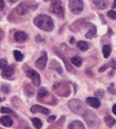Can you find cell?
I'll use <instances>...</instances> for the list:
<instances>
[{
  "label": "cell",
  "mask_w": 116,
  "mask_h": 129,
  "mask_svg": "<svg viewBox=\"0 0 116 129\" xmlns=\"http://www.w3.org/2000/svg\"><path fill=\"white\" fill-rule=\"evenodd\" d=\"M34 25L42 30L50 32L54 28V23L50 16L45 14H40L34 18Z\"/></svg>",
  "instance_id": "obj_1"
},
{
  "label": "cell",
  "mask_w": 116,
  "mask_h": 129,
  "mask_svg": "<svg viewBox=\"0 0 116 129\" xmlns=\"http://www.w3.org/2000/svg\"><path fill=\"white\" fill-rule=\"evenodd\" d=\"M84 4L82 0H69V10L74 14H79L82 12Z\"/></svg>",
  "instance_id": "obj_2"
},
{
  "label": "cell",
  "mask_w": 116,
  "mask_h": 129,
  "mask_svg": "<svg viewBox=\"0 0 116 129\" xmlns=\"http://www.w3.org/2000/svg\"><path fill=\"white\" fill-rule=\"evenodd\" d=\"M83 117L86 120L88 125L91 126V127H94V126H97L99 124V120H98L97 116L94 114V112H92L90 110L84 111Z\"/></svg>",
  "instance_id": "obj_3"
},
{
  "label": "cell",
  "mask_w": 116,
  "mask_h": 129,
  "mask_svg": "<svg viewBox=\"0 0 116 129\" xmlns=\"http://www.w3.org/2000/svg\"><path fill=\"white\" fill-rule=\"evenodd\" d=\"M53 90L58 93L59 95H62V96H68L70 93L69 87L64 82L56 83L53 86Z\"/></svg>",
  "instance_id": "obj_4"
},
{
  "label": "cell",
  "mask_w": 116,
  "mask_h": 129,
  "mask_svg": "<svg viewBox=\"0 0 116 129\" xmlns=\"http://www.w3.org/2000/svg\"><path fill=\"white\" fill-rule=\"evenodd\" d=\"M50 11L56 15L62 16L64 14V8L62 7L61 0H51Z\"/></svg>",
  "instance_id": "obj_5"
},
{
  "label": "cell",
  "mask_w": 116,
  "mask_h": 129,
  "mask_svg": "<svg viewBox=\"0 0 116 129\" xmlns=\"http://www.w3.org/2000/svg\"><path fill=\"white\" fill-rule=\"evenodd\" d=\"M69 108L70 109L74 112V113H76V114H83L82 113V110L85 111L83 108V104L82 102L79 100H76V99H72V100L69 102Z\"/></svg>",
  "instance_id": "obj_6"
},
{
  "label": "cell",
  "mask_w": 116,
  "mask_h": 129,
  "mask_svg": "<svg viewBox=\"0 0 116 129\" xmlns=\"http://www.w3.org/2000/svg\"><path fill=\"white\" fill-rule=\"evenodd\" d=\"M30 8H31V4L29 2H22L21 4H19L18 6L16 7V12L19 15H25L26 13H28L30 11Z\"/></svg>",
  "instance_id": "obj_7"
},
{
  "label": "cell",
  "mask_w": 116,
  "mask_h": 129,
  "mask_svg": "<svg viewBox=\"0 0 116 129\" xmlns=\"http://www.w3.org/2000/svg\"><path fill=\"white\" fill-rule=\"evenodd\" d=\"M26 75H27L29 78L32 80L34 86L39 87L41 85L40 75H39V73L36 72L35 70H28V71L26 72Z\"/></svg>",
  "instance_id": "obj_8"
},
{
  "label": "cell",
  "mask_w": 116,
  "mask_h": 129,
  "mask_svg": "<svg viewBox=\"0 0 116 129\" xmlns=\"http://www.w3.org/2000/svg\"><path fill=\"white\" fill-rule=\"evenodd\" d=\"M46 63H47V54L45 52H44L43 55L36 60L35 66L38 69H40V70H44L45 66H46Z\"/></svg>",
  "instance_id": "obj_9"
},
{
  "label": "cell",
  "mask_w": 116,
  "mask_h": 129,
  "mask_svg": "<svg viewBox=\"0 0 116 129\" xmlns=\"http://www.w3.org/2000/svg\"><path fill=\"white\" fill-rule=\"evenodd\" d=\"M14 74V66L11 65V66H7L2 70V77L3 78H11V76Z\"/></svg>",
  "instance_id": "obj_10"
},
{
  "label": "cell",
  "mask_w": 116,
  "mask_h": 129,
  "mask_svg": "<svg viewBox=\"0 0 116 129\" xmlns=\"http://www.w3.org/2000/svg\"><path fill=\"white\" fill-rule=\"evenodd\" d=\"M56 52H57V55H58L59 57H61L62 60H63V62H64V64H65V66H66V69H67V71H68V72H70V73H72V74H76V70L73 68L72 65L69 63V61L66 59V57H64V56H63V55H62L61 52H59L58 50H56Z\"/></svg>",
  "instance_id": "obj_11"
},
{
  "label": "cell",
  "mask_w": 116,
  "mask_h": 129,
  "mask_svg": "<svg viewBox=\"0 0 116 129\" xmlns=\"http://www.w3.org/2000/svg\"><path fill=\"white\" fill-rule=\"evenodd\" d=\"M86 103L94 108H98L100 107V105H101L100 100L98 98H96V97H88L87 99H86Z\"/></svg>",
  "instance_id": "obj_12"
},
{
  "label": "cell",
  "mask_w": 116,
  "mask_h": 129,
  "mask_svg": "<svg viewBox=\"0 0 116 129\" xmlns=\"http://www.w3.org/2000/svg\"><path fill=\"white\" fill-rule=\"evenodd\" d=\"M30 111H31L32 113H43V114H44V115H47L49 113V109H47V108H44V107H42V106H39V105L33 106L32 108H30Z\"/></svg>",
  "instance_id": "obj_13"
},
{
  "label": "cell",
  "mask_w": 116,
  "mask_h": 129,
  "mask_svg": "<svg viewBox=\"0 0 116 129\" xmlns=\"http://www.w3.org/2000/svg\"><path fill=\"white\" fill-rule=\"evenodd\" d=\"M14 39L16 42L18 43H25L26 40L28 39V36L25 32H23V31H17L15 32L14 34Z\"/></svg>",
  "instance_id": "obj_14"
},
{
  "label": "cell",
  "mask_w": 116,
  "mask_h": 129,
  "mask_svg": "<svg viewBox=\"0 0 116 129\" xmlns=\"http://www.w3.org/2000/svg\"><path fill=\"white\" fill-rule=\"evenodd\" d=\"M0 123L3 126H6V127H11L13 123V121L12 119L8 116V115H3L1 118H0Z\"/></svg>",
  "instance_id": "obj_15"
},
{
  "label": "cell",
  "mask_w": 116,
  "mask_h": 129,
  "mask_svg": "<svg viewBox=\"0 0 116 129\" xmlns=\"http://www.w3.org/2000/svg\"><path fill=\"white\" fill-rule=\"evenodd\" d=\"M93 3H94L98 9L104 10V9H106V8L108 7V5H109V0H94Z\"/></svg>",
  "instance_id": "obj_16"
},
{
  "label": "cell",
  "mask_w": 116,
  "mask_h": 129,
  "mask_svg": "<svg viewBox=\"0 0 116 129\" xmlns=\"http://www.w3.org/2000/svg\"><path fill=\"white\" fill-rule=\"evenodd\" d=\"M67 129H85L84 124L79 121H74L69 124Z\"/></svg>",
  "instance_id": "obj_17"
},
{
  "label": "cell",
  "mask_w": 116,
  "mask_h": 129,
  "mask_svg": "<svg viewBox=\"0 0 116 129\" xmlns=\"http://www.w3.org/2000/svg\"><path fill=\"white\" fill-rule=\"evenodd\" d=\"M50 68L53 69V70H55L57 73H59V74H61L62 75V66L59 64L58 62L56 60H52L50 63Z\"/></svg>",
  "instance_id": "obj_18"
},
{
  "label": "cell",
  "mask_w": 116,
  "mask_h": 129,
  "mask_svg": "<svg viewBox=\"0 0 116 129\" xmlns=\"http://www.w3.org/2000/svg\"><path fill=\"white\" fill-rule=\"evenodd\" d=\"M90 25H91V28L89 30V32L86 33V38H88V39H93L96 35V26L94 25H93V24H90Z\"/></svg>",
  "instance_id": "obj_19"
},
{
  "label": "cell",
  "mask_w": 116,
  "mask_h": 129,
  "mask_svg": "<svg viewBox=\"0 0 116 129\" xmlns=\"http://www.w3.org/2000/svg\"><path fill=\"white\" fill-rule=\"evenodd\" d=\"M104 121H105L106 124L109 126V127H113L116 123V121L111 117V116H106L105 119H104Z\"/></svg>",
  "instance_id": "obj_20"
},
{
  "label": "cell",
  "mask_w": 116,
  "mask_h": 129,
  "mask_svg": "<svg viewBox=\"0 0 116 129\" xmlns=\"http://www.w3.org/2000/svg\"><path fill=\"white\" fill-rule=\"evenodd\" d=\"M111 53V48H110V45L109 44H105L103 46V56L105 58H108L109 57V55Z\"/></svg>",
  "instance_id": "obj_21"
},
{
  "label": "cell",
  "mask_w": 116,
  "mask_h": 129,
  "mask_svg": "<svg viewBox=\"0 0 116 129\" xmlns=\"http://www.w3.org/2000/svg\"><path fill=\"white\" fill-rule=\"evenodd\" d=\"M77 47L78 49H80L81 51H87L89 49V44H88L86 42H83V41H80L77 43Z\"/></svg>",
  "instance_id": "obj_22"
},
{
  "label": "cell",
  "mask_w": 116,
  "mask_h": 129,
  "mask_svg": "<svg viewBox=\"0 0 116 129\" xmlns=\"http://www.w3.org/2000/svg\"><path fill=\"white\" fill-rule=\"evenodd\" d=\"M71 62L76 67H80L82 64V58L79 57H74L71 58Z\"/></svg>",
  "instance_id": "obj_23"
},
{
  "label": "cell",
  "mask_w": 116,
  "mask_h": 129,
  "mask_svg": "<svg viewBox=\"0 0 116 129\" xmlns=\"http://www.w3.org/2000/svg\"><path fill=\"white\" fill-rule=\"evenodd\" d=\"M31 121H32V123L34 127L36 129H41L42 128V126H43V122L41 121L39 118H33L31 119Z\"/></svg>",
  "instance_id": "obj_24"
},
{
  "label": "cell",
  "mask_w": 116,
  "mask_h": 129,
  "mask_svg": "<svg viewBox=\"0 0 116 129\" xmlns=\"http://www.w3.org/2000/svg\"><path fill=\"white\" fill-rule=\"evenodd\" d=\"M13 55H14V57H15V59L17 61H21L23 59V54L20 52V51L18 50H15L13 51Z\"/></svg>",
  "instance_id": "obj_25"
},
{
  "label": "cell",
  "mask_w": 116,
  "mask_h": 129,
  "mask_svg": "<svg viewBox=\"0 0 116 129\" xmlns=\"http://www.w3.org/2000/svg\"><path fill=\"white\" fill-rule=\"evenodd\" d=\"M1 113H4V114H13L15 115L14 111H12L11 109L8 108H1Z\"/></svg>",
  "instance_id": "obj_26"
},
{
  "label": "cell",
  "mask_w": 116,
  "mask_h": 129,
  "mask_svg": "<svg viewBox=\"0 0 116 129\" xmlns=\"http://www.w3.org/2000/svg\"><path fill=\"white\" fill-rule=\"evenodd\" d=\"M8 66V61L7 59H5V58H1L0 59V70H3L5 67H7Z\"/></svg>",
  "instance_id": "obj_27"
},
{
  "label": "cell",
  "mask_w": 116,
  "mask_h": 129,
  "mask_svg": "<svg viewBox=\"0 0 116 129\" xmlns=\"http://www.w3.org/2000/svg\"><path fill=\"white\" fill-rule=\"evenodd\" d=\"M108 16H109L110 19H112V20H116V11H108Z\"/></svg>",
  "instance_id": "obj_28"
},
{
  "label": "cell",
  "mask_w": 116,
  "mask_h": 129,
  "mask_svg": "<svg viewBox=\"0 0 116 129\" xmlns=\"http://www.w3.org/2000/svg\"><path fill=\"white\" fill-rule=\"evenodd\" d=\"M95 95H96V97H103L104 95H105V93H104V90H96V92H95Z\"/></svg>",
  "instance_id": "obj_29"
},
{
  "label": "cell",
  "mask_w": 116,
  "mask_h": 129,
  "mask_svg": "<svg viewBox=\"0 0 116 129\" xmlns=\"http://www.w3.org/2000/svg\"><path fill=\"white\" fill-rule=\"evenodd\" d=\"M1 90H2V91L5 93H9L10 92V88H9V86L8 85H4V86L1 87Z\"/></svg>",
  "instance_id": "obj_30"
},
{
  "label": "cell",
  "mask_w": 116,
  "mask_h": 129,
  "mask_svg": "<svg viewBox=\"0 0 116 129\" xmlns=\"http://www.w3.org/2000/svg\"><path fill=\"white\" fill-rule=\"evenodd\" d=\"M109 65V66H111L114 70H116V61L115 60H111V62H110Z\"/></svg>",
  "instance_id": "obj_31"
},
{
  "label": "cell",
  "mask_w": 116,
  "mask_h": 129,
  "mask_svg": "<svg viewBox=\"0 0 116 129\" xmlns=\"http://www.w3.org/2000/svg\"><path fill=\"white\" fill-rule=\"evenodd\" d=\"M108 66H109V65H104V66H102L101 68L99 69L98 71H99V72H100V73L104 72V71H106V70H107V68H108Z\"/></svg>",
  "instance_id": "obj_32"
},
{
  "label": "cell",
  "mask_w": 116,
  "mask_h": 129,
  "mask_svg": "<svg viewBox=\"0 0 116 129\" xmlns=\"http://www.w3.org/2000/svg\"><path fill=\"white\" fill-rule=\"evenodd\" d=\"M55 120H56V116H51V117H49V118L47 119V122H54Z\"/></svg>",
  "instance_id": "obj_33"
},
{
  "label": "cell",
  "mask_w": 116,
  "mask_h": 129,
  "mask_svg": "<svg viewBox=\"0 0 116 129\" xmlns=\"http://www.w3.org/2000/svg\"><path fill=\"white\" fill-rule=\"evenodd\" d=\"M113 87H114V84H111V85H110V87H109V92L110 93H115V91H114V90H113Z\"/></svg>",
  "instance_id": "obj_34"
},
{
  "label": "cell",
  "mask_w": 116,
  "mask_h": 129,
  "mask_svg": "<svg viewBox=\"0 0 116 129\" xmlns=\"http://www.w3.org/2000/svg\"><path fill=\"white\" fill-rule=\"evenodd\" d=\"M5 7V3H4L3 0H0V11H2Z\"/></svg>",
  "instance_id": "obj_35"
},
{
  "label": "cell",
  "mask_w": 116,
  "mask_h": 129,
  "mask_svg": "<svg viewBox=\"0 0 116 129\" xmlns=\"http://www.w3.org/2000/svg\"><path fill=\"white\" fill-rule=\"evenodd\" d=\"M112 112L116 115V104L114 105V106H113V108H112Z\"/></svg>",
  "instance_id": "obj_36"
},
{
  "label": "cell",
  "mask_w": 116,
  "mask_h": 129,
  "mask_svg": "<svg viewBox=\"0 0 116 129\" xmlns=\"http://www.w3.org/2000/svg\"><path fill=\"white\" fill-rule=\"evenodd\" d=\"M112 8H113V9H115V8H116V0H114V2H113Z\"/></svg>",
  "instance_id": "obj_37"
},
{
  "label": "cell",
  "mask_w": 116,
  "mask_h": 129,
  "mask_svg": "<svg viewBox=\"0 0 116 129\" xmlns=\"http://www.w3.org/2000/svg\"><path fill=\"white\" fill-rule=\"evenodd\" d=\"M74 42H75V39H74V38H72V39L70 40V43H73Z\"/></svg>",
  "instance_id": "obj_38"
},
{
  "label": "cell",
  "mask_w": 116,
  "mask_h": 129,
  "mask_svg": "<svg viewBox=\"0 0 116 129\" xmlns=\"http://www.w3.org/2000/svg\"><path fill=\"white\" fill-rule=\"evenodd\" d=\"M9 1H10V2H11V3H12V2H15L16 0H9Z\"/></svg>",
  "instance_id": "obj_39"
},
{
  "label": "cell",
  "mask_w": 116,
  "mask_h": 129,
  "mask_svg": "<svg viewBox=\"0 0 116 129\" xmlns=\"http://www.w3.org/2000/svg\"><path fill=\"white\" fill-rule=\"evenodd\" d=\"M2 101H3V99H2L1 97H0V102H2Z\"/></svg>",
  "instance_id": "obj_40"
}]
</instances>
